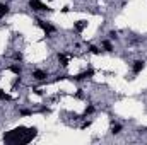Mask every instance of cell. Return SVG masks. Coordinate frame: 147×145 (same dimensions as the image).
Masks as SVG:
<instances>
[{"instance_id": "obj_14", "label": "cell", "mask_w": 147, "mask_h": 145, "mask_svg": "<svg viewBox=\"0 0 147 145\" xmlns=\"http://www.w3.org/2000/svg\"><path fill=\"white\" fill-rule=\"evenodd\" d=\"M89 51H91L92 55H99V53H101L99 48H96V46H89Z\"/></svg>"}, {"instance_id": "obj_10", "label": "cell", "mask_w": 147, "mask_h": 145, "mask_svg": "<svg viewBox=\"0 0 147 145\" xmlns=\"http://www.w3.org/2000/svg\"><path fill=\"white\" fill-rule=\"evenodd\" d=\"M103 48H104L106 51H111V50H113V46H111L110 41H103Z\"/></svg>"}, {"instance_id": "obj_9", "label": "cell", "mask_w": 147, "mask_h": 145, "mask_svg": "<svg viewBox=\"0 0 147 145\" xmlns=\"http://www.w3.org/2000/svg\"><path fill=\"white\" fill-rule=\"evenodd\" d=\"M58 62H60L63 67H67V65H69V58H67V55H63V53H58Z\"/></svg>"}, {"instance_id": "obj_8", "label": "cell", "mask_w": 147, "mask_h": 145, "mask_svg": "<svg viewBox=\"0 0 147 145\" xmlns=\"http://www.w3.org/2000/svg\"><path fill=\"white\" fill-rule=\"evenodd\" d=\"M7 14H9V5L7 3H0V19L5 17Z\"/></svg>"}, {"instance_id": "obj_17", "label": "cell", "mask_w": 147, "mask_h": 145, "mask_svg": "<svg viewBox=\"0 0 147 145\" xmlns=\"http://www.w3.org/2000/svg\"><path fill=\"white\" fill-rule=\"evenodd\" d=\"M110 38H111V39H116V32H115V31H111V32H110Z\"/></svg>"}, {"instance_id": "obj_4", "label": "cell", "mask_w": 147, "mask_h": 145, "mask_svg": "<svg viewBox=\"0 0 147 145\" xmlns=\"http://www.w3.org/2000/svg\"><path fill=\"white\" fill-rule=\"evenodd\" d=\"M92 75H94V70H92V68H87L86 72H82V73L72 77V79H74V80H82V79H89V77H92Z\"/></svg>"}, {"instance_id": "obj_12", "label": "cell", "mask_w": 147, "mask_h": 145, "mask_svg": "<svg viewBox=\"0 0 147 145\" xmlns=\"http://www.w3.org/2000/svg\"><path fill=\"white\" fill-rule=\"evenodd\" d=\"M10 70H12L15 75H21V67H17V65H12V67H10Z\"/></svg>"}, {"instance_id": "obj_2", "label": "cell", "mask_w": 147, "mask_h": 145, "mask_svg": "<svg viewBox=\"0 0 147 145\" xmlns=\"http://www.w3.org/2000/svg\"><path fill=\"white\" fill-rule=\"evenodd\" d=\"M36 22H38V26H39V27H41V29H43L46 34H51V32H55V27H53L50 22H46V21H41V19H38Z\"/></svg>"}, {"instance_id": "obj_11", "label": "cell", "mask_w": 147, "mask_h": 145, "mask_svg": "<svg viewBox=\"0 0 147 145\" xmlns=\"http://www.w3.org/2000/svg\"><path fill=\"white\" fill-rule=\"evenodd\" d=\"M120 132H122V126H120V125H113V126H111V133L116 135V133H120Z\"/></svg>"}, {"instance_id": "obj_18", "label": "cell", "mask_w": 147, "mask_h": 145, "mask_svg": "<svg viewBox=\"0 0 147 145\" xmlns=\"http://www.w3.org/2000/svg\"><path fill=\"white\" fill-rule=\"evenodd\" d=\"M14 58H15V60H22V55H21V53H15Z\"/></svg>"}, {"instance_id": "obj_13", "label": "cell", "mask_w": 147, "mask_h": 145, "mask_svg": "<svg viewBox=\"0 0 147 145\" xmlns=\"http://www.w3.org/2000/svg\"><path fill=\"white\" fill-rule=\"evenodd\" d=\"M0 99H3V101H10V96H9V94H5V92L0 89Z\"/></svg>"}, {"instance_id": "obj_6", "label": "cell", "mask_w": 147, "mask_h": 145, "mask_svg": "<svg viewBox=\"0 0 147 145\" xmlns=\"http://www.w3.org/2000/svg\"><path fill=\"white\" fill-rule=\"evenodd\" d=\"M33 77H34L36 80H45L48 75H46V72H43V70H34V72H33Z\"/></svg>"}, {"instance_id": "obj_7", "label": "cell", "mask_w": 147, "mask_h": 145, "mask_svg": "<svg viewBox=\"0 0 147 145\" xmlns=\"http://www.w3.org/2000/svg\"><path fill=\"white\" fill-rule=\"evenodd\" d=\"M86 26H87V22H86V21H77V22H75V26H74V29H75L77 32H80Z\"/></svg>"}, {"instance_id": "obj_16", "label": "cell", "mask_w": 147, "mask_h": 145, "mask_svg": "<svg viewBox=\"0 0 147 145\" xmlns=\"http://www.w3.org/2000/svg\"><path fill=\"white\" fill-rule=\"evenodd\" d=\"M21 115H22V116H29V115H31V111H27V109H22V111H21Z\"/></svg>"}, {"instance_id": "obj_15", "label": "cell", "mask_w": 147, "mask_h": 145, "mask_svg": "<svg viewBox=\"0 0 147 145\" xmlns=\"http://www.w3.org/2000/svg\"><path fill=\"white\" fill-rule=\"evenodd\" d=\"M92 113H94V106H87V108H86V113H84V115L87 116V115H92Z\"/></svg>"}, {"instance_id": "obj_19", "label": "cell", "mask_w": 147, "mask_h": 145, "mask_svg": "<svg viewBox=\"0 0 147 145\" xmlns=\"http://www.w3.org/2000/svg\"><path fill=\"white\" fill-rule=\"evenodd\" d=\"M34 92H36L38 96H41V94H43V91H41V89H34Z\"/></svg>"}, {"instance_id": "obj_3", "label": "cell", "mask_w": 147, "mask_h": 145, "mask_svg": "<svg viewBox=\"0 0 147 145\" xmlns=\"http://www.w3.org/2000/svg\"><path fill=\"white\" fill-rule=\"evenodd\" d=\"M29 7H31L33 10H50V7L45 5V3L39 2V0H29Z\"/></svg>"}, {"instance_id": "obj_5", "label": "cell", "mask_w": 147, "mask_h": 145, "mask_svg": "<svg viewBox=\"0 0 147 145\" xmlns=\"http://www.w3.org/2000/svg\"><path fill=\"white\" fill-rule=\"evenodd\" d=\"M144 68H146V62H142V60H137V62L134 63V67H132V70H134V73H135V75H137V73H140Z\"/></svg>"}, {"instance_id": "obj_1", "label": "cell", "mask_w": 147, "mask_h": 145, "mask_svg": "<svg viewBox=\"0 0 147 145\" xmlns=\"http://www.w3.org/2000/svg\"><path fill=\"white\" fill-rule=\"evenodd\" d=\"M34 137H36V128L19 126V128L9 132L7 135H3V140L10 142V144H29Z\"/></svg>"}]
</instances>
